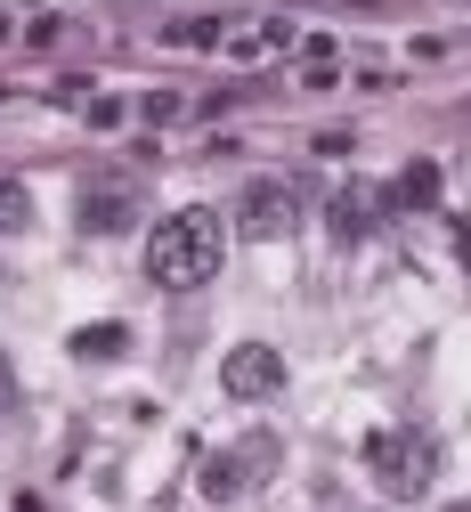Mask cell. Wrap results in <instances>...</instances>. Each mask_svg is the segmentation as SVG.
Returning <instances> with one entry per match:
<instances>
[{"mask_svg":"<svg viewBox=\"0 0 471 512\" xmlns=\"http://www.w3.org/2000/svg\"><path fill=\"white\" fill-rule=\"evenodd\" d=\"M195 488H204V496L220 504V496H236V488H244V464H236V456H212V464H204V480H195Z\"/></svg>","mask_w":471,"mask_h":512,"instance_id":"cell-10","label":"cell"},{"mask_svg":"<svg viewBox=\"0 0 471 512\" xmlns=\"http://www.w3.org/2000/svg\"><path fill=\"white\" fill-rule=\"evenodd\" d=\"M293 220H301V196H293L285 179H252L244 196H236V236H252V244H277Z\"/></svg>","mask_w":471,"mask_h":512,"instance_id":"cell-3","label":"cell"},{"mask_svg":"<svg viewBox=\"0 0 471 512\" xmlns=\"http://www.w3.org/2000/svg\"><path fill=\"white\" fill-rule=\"evenodd\" d=\"M122 342H130L122 326H82L74 334V358H122Z\"/></svg>","mask_w":471,"mask_h":512,"instance_id":"cell-11","label":"cell"},{"mask_svg":"<svg viewBox=\"0 0 471 512\" xmlns=\"http://www.w3.org/2000/svg\"><path fill=\"white\" fill-rule=\"evenodd\" d=\"M366 464H374V480L390 488V496H431V480H439V447H431V431H374L366 439Z\"/></svg>","mask_w":471,"mask_h":512,"instance_id":"cell-2","label":"cell"},{"mask_svg":"<svg viewBox=\"0 0 471 512\" xmlns=\"http://www.w3.org/2000/svg\"><path fill=\"white\" fill-rule=\"evenodd\" d=\"M139 106H147V122H179V114H187L179 90H155V98H139Z\"/></svg>","mask_w":471,"mask_h":512,"instance_id":"cell-13","label":"cell"},{"mask_svg":"<svg viewBox=\"0 0 471 512\" xmlns=\"http://www.w3.org/2000/svg\"><path fill=\"white\" fill-rule=\"evenodd\" d=\"M220 261H228V220H220L212 204H187V212H171V220L147 228V277H155L163 293L212 285Z\"/></svg>","mask_w":471,"mask_h":512,"instance_id":"cell-1","label":"cell"},{"mask_svg":"<svg viewBox=\"0 0 471 512\" xmlns=\"http://www.w3.org/2000/svg\"><path fill=\"white\" fill-rule=\"evenodd\" d=\"M9 399H17V382H9V366H0V407H9Z\"/></svg>","mask_w":471,"mask_h":512,"instance_id":"cell-14","label":"cell"},{"mask_svg":"<svg viewBox=\"0 0 471 512\" xmlns=\"http://www.w3.org/2000/svg\"><path fill=\"white\" fill-rule=\"evenodd\" d=\"M382 204H398V212H423V204H439V163H407L390 179V196Z\"/></svg>","mask_w":471,"mask_h":512,"instance_id":"cell-7","label":"cell"},{"mask_svg":"<svg viewBox=\"0 0 471 512\" xmlns=\"http://www.w3.org/2000/svg\"><path fill=\"white\" fill-rule=\"evenodd\" d=\"M285 41H293V25H285V17H236L220 49H228V57H268V49H285Z\"/></svg>","mask_w":471,"mask_h":512,"instance_id":"cell-6","label":"cell"},{"mask_svg":"<svg viewBox=\"0 0 471 512\" xmlns=\"http://www.w3.org/2000/svg\"><path fill=\"white\" fill-rule=\"evenodd\" d=\"M25 220H33V196H25L17 179H0V236H17Z\"/></svg>","mask_w":471,"mask_h":512,"instance_id":"cell-12","label":"cell"},{"mask_svg":"<svg viewBox=\"0 0 471 512\" xmlns=\"http://www.w3.org/2000/svg\"><path fill=\"white\" fill-rule=\"evenodd\" d=\"M220 391H228V399H277V391H285V358L268 350V342H236V350L220 358Z\"/></svg>","mask_w":471,"mask_h":512,"instance_id":"cell-5","label":"cell"},{"mask_svg":"<svg viewBox=\"0 0 471 512\" xmlns=\"http://www.w3.org/2000/svg\"><path fill=\"white\" fill-rule=\"evenodd\" d=\"M374 228V196L350 187V196H333V236H366Z\"/></svg>","mask_w":471,"mask_h":512,"instance_id":"cell-8","label":"cell"},{"mask_svg":"<svg viewBox=\"0 0 471 512\" xmlns=\"http://www.w3.org/2000/svg\"><path fill=\"white\" fill-rule=\"evenodd\" d=\"M74 220H82L90 236H122L130 220H139V187H130L122 171H98V179H82V196H74Z\"/></svg>","mask_w":471,"mask_h":512,"instance_id":"cell-4","label":"cell"},{"mask_svg":"<svg viewBox=\"0 0 471 512\" xmlns=\"http://www.w3.org/2000/svg\"><path fill=\"white\" fill-rule=\"evenodd\" d=\"M228 41V17H179L171 25V49H220Z\"/></svg>","mask_w":471,"mask_h":512,"instance_id":"cell-9","label":"cell"}]
</instances>
